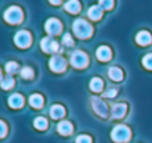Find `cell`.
Returning a JSON list of instances; mask_svg holds the SVG:
<instances>
[{"label":"cell","instance_id":"3957f363","mask_svg":"<svg viewBox=\"0 0 152 143\" xmlns=\"http://www.w3.org/2000/svg\"><path fill=\"white\" fill-rule=\"evenodd\" d=\"M4 19L9 24H19L24 19V13L21 10V7L18 6H10L6 12H4Z\"/></svg>","mask_w":152,"mask_h":143},{"label":"cell","instance_id":"1f68e13d","mask_svg":"<svg viewBox=\"0 0 152 143\" xmlns=\"http://www.w3.org/2000/svg\"><path fill=\"white\" fill-rule=\"evenodd\" d=\"M0 78H1V71H0Z\"/></svg>","mask_w":152,"mask_h":143},{"label":"cell","instance_id":"6da1fadb","mask_svg":"<svg viewBox=\"0 0 152 143\" xmlns=\"http://www.w3.org/2000/svg\"><path fill=\"white\" fill-rule=\"evenodd\" d=\"M72 28H74V34H75L78 39H89V37L93 34L92 25H90L86 19H83V18L75 19Z\"/></svg>","mask_w":152,"mask_h":143},{"label":"cell","instance_id":"ba28073f","mask_svg":"<svg viewBox=\"0 0 152 143\" xmlns=\"http://www.w3.org/2000/svg\"><path fill=\"white\" fill-rule=\"evenodd\" d=\"M61 28H62V24H61L58 19H55V18L48 19V21H46V24H45V30H46L50 36H56V34H59V33H61Z\"/></svg>","mask_w":152,"mask_h":143},{"label":"cell","instance_id":"ac0fdd59","mask_svg":"<svg viewBox=\"0 0 152 143\" xmlns=\"http://www.w3.org/2000/svg\"><path fill=\"white\" fill-rule=\"evenodd\" d=\"M87 15H89V18H90V19H93V21H98V19H101V16H102V7H101V6H92V7L89 9Z\"/></svg>","mask_w":152,"mask_h":143},{"label":"cell","instance_id":"7c38bea8","mask_svg":"<svg viewBox=\"0 0 152 143\" xmlns=\"http://www.w3.org/2000/svg\"><path fill=\"white\" fill-rule=\"evenodd\" d=\"M58 131L64 136H68V134L72 133V124L69 121H61L58 124Z\"/></svg>","mask_w":152,"mask_h":143},{"label":"cell","instance_id":"30bf717a","mask_svg":"<svg viewBox=\"0 0 152 143\" xmlns=\"http://www.w3.org/2000/svg\"><path fill=\"white\" fill-rule=\"evenodd\" d=\"M126 112H127V105L126 103H115L114 106H112V109H111V115H112V118H123L124 115H126Z\"/></svg>","mask_w":152,"mask_h":143},{"label":"cell","instance_id":"44dd1931","mask_svg":"<svg viewBox=\"0 0 152 143\" xmlns=\"http://www.w3.org/2000/svg\"><path fill=\"white\" fill-rule=\"evenodd\" d=\"M34 127L39 128V130H45V128L48 127V121H46V118H43V117L36 118V120H34Z\"/></svg>","mask_w":152,"mask_h":143},{"label":"cell","instance_id":"83f0119b","mask_svg":"<svg viewBox=\"0 0 152 143\" xmlns=\"http://www.w3.org/2000/svg\"><path fill=\"white\" fill-rule=\"evenodd\" d=\"M117 96V89H109V90H106L105 93H103V97H115Z\"/></svg>","mask_w":152,"mask_h":143},{"label":"cell","instance_id":"4dcf8cb0","mask_svg":"<svg viewBox=\"0 0 152 143\" xmlns=\"http://www.w3.org/2000/svg\"><path fill=\"white\" fill-rule=\"evenodd\" d=\"M49 1H50L52 4H59L61 3V0H49Z\"/></svg>","mask_w":152,"mask_h":143},{"label":"cell","instance_id":"5b68a950","mask_svg":"<svg viewBox=\"0 0 152 143\" xmlns=\"http://www.w3.org/2000/svg\"><path fill=\"white\" fill-rule=\"evenodd\" d=\"M15 45L18 47H28L31 45V34L25 30H21L15 34Z\"/></svg>","mask_w":152,"mask_h":143},{"label":"cell","instance_id":"484cf974","mask_svg":"<svg viewBox=\"0 0 152 143\" xmlns=\"http://www.w3.org/2000/svg\"><path fill=\"white\" fill-rule=\"evenodd\" d=\"M75 143H92V137L90 136H86V134H81L77 137Z\"/></svg>","mask_w":152,"mask_h":143},{"label":"cell","instance_id":"ffe728a7","mask_svg":"<svg viewBox=\"0 0 152 143\" xmlns=\"http://www.w3.org/2000/svg\"><path fill=\"white\" fill-rule=\"evenodd\" d=\"M90 89H92V92H101L102 89H103V81H102V78H98V77H95V78H92V81H90Z\"/></svg>","mask_w":152,"mask_h":143},{"label":"cell","instance_id":"8fae6325","mask_svg":"<svg viewBox=\"0 0 152 143\" xmlns=\"http://www.w3.org/2000/svg\"><path fill=\"white\" fill-rule=\"evenodd\" d=\"M136 42H137V45H140V46H148V45H151V42H152L151 33H148V31H140V33L136 36Z\"/></svg>","mask_w":152,"mask_h":143},{"label":"cell","instance_id":"2e32d148","mask_svg":"<svg viewBox=\"0 0 152 143\" xmlns=\"http://www.w3.org/2000/svg\"><path fill=\"white\" fill-rule=\"evenodd\" d=\"M80 3L78 0H69L68 3H65V10L69 13H78L80 12Z\"/></svg>","mask_w":152,"mask_h":143},{"label":"cell","instance_id":"f1b7e54d","mask_svg":"<svg viewBox=\"0 0 152 143\" xmlns=\"http://www.w3.org/2000/svg\"><path fill=\"white\" fill-rule=\"evenodd\" d=\"M6 133H7V127H6V124H4L3 121H0V139L4 137Z\"/></svg>","mask_w":152,"mask_h":143},{"label":"cell","instance_id":"7a4b0ae2","mask_svg":"<svg viewBox=\"0 0 152 143\" xmlns=\"http://www.w3.org/2000/svg\"><path fill=\"white\" fill-rule=\"evenodd\" d=\"M130 136H132V133H130V128L127 127V125H115L114 127V130H112V133H111V137H112V140L117 143H124L127 142L129 139H130Z\"/></svg>","mask_w":152,"mask_h":143},{"label":"cell","instance_id":"277c9868","mask_svg":"<svg viewBox=\"0 0 152 143\" xmlns=\"http://www.w3.org/2000/svg\"><path fill=\"white\" fill-rule=\"evenodd\" d=\"M89 63V56L81 52V50H75L72 55H71V65L75 66V68H84L87 66Z\"/></svg>","mask_w":152,"mask_h":143},{"label":"cell","instance_id":"cb8c5ba5","mask_svg":"<svg viewBox=\"0 0 152 143\" xmlns=\"http://www.w3.org/2000/svg\"><path fill=\"white\" fill-rule=\"evenodd\" d=\"M4 69H6V71H7L9 74H15V72L18 71V63H16V62H12V61H10V62H7V63H6Z\"/></svg>","mask_w":152,"mask_h":143},{"label":"cell","instance_id":"9a60e30c","mask_svg":"<svg viewBox=\"0 0 152 143\" xmlns=\"http://www.w3.org/2000/svg\"><path fill=\"white\" fill-rule=\"evenodd\" d=\"M64 115H65L64 106H61V105H53L50 108V117L53 120H59V118H62Z\"/></svg>","mask_w":152,"mask_h":143},{"label":"cell","instance_id":"52a82bcc","mask_svg":"<svg viewBox=\"0 0 152 143\" xmlns=\"http://www.w3.org/2000/svg\"><path fill=\"white\" fill-rule=\"evenodd\" d=\"M49 66H50L52 71H55V72H62L65 69V66H66V62H65V59L62 56L56 55V56H53L50 59Z\"/></svg>","mask_w":152,"mask_h":143},{"label":"cell","instance_id":"d4e9b609","mask_svg":"<svg viewBox=\"0 0 152 143\" xmlns=\"http://www.w3.org/2000/svg\"><path fill=\"white\" fill-rule=\"evenodd\" d=\"M99 6H101L102 9L109 10V9H112V6H114V0H99Z\"/></svg>","mask_w":152,"mask_h":143},{"label":"cell","instance_id":"7402d4cb","mask_svg":"<svg viewBox=\"0 0 152 143\" xmlns=\"http://www.w3.org/2000/svg\"><path fill=\"white\" fill-rule=\"evenodd\" d=\"M13 84H15V80H13L12 77H6V78H3V80H1V83H0L1 89H4V90L10 89Z\"/></svg>","mask_w":152,"mask_h":143},{"label":"cell","instance_id":"f546056e","mask_svg":"<svg viewBox=\"0 0 152 143\" xmlns=\"http://www.w3.org/2000/svg\"><path fill=\"white\" fill-rule=\"evenodd\" d=\"M62 40H64V43H65L66 46H72V45H74V40L71 39V36H69V34H65Z\"/></svg>","mask_w":152,"mask_h":143},{"label":"cell","instance_id":"603a6c76","mask_svg":"<svg viewBox=\"0 0 152 143\" xmlns=\"http://www.w3.org/2000/svg\"><path fill=\"white\" fill-rule=\"evenodd\" d=\"M21 75H22V78L30 80V78H33V77H34V71H33L30 66H24V68L21 69Z\"/></svg>","mask_w":152,"mask_h":143},{"label":"cell","instance_id":"4fadbf2b","mask_svg":"<svg viewBox=\"0 0 152 143\" xmlns=\"http://www.w3.org/2000/svg\"><path fill=\"white\" fill-rule=\"evenodd\" d=\"M24 105V97L21 95H18V93H15V95H12L9 97V106L10 108H15V109H18V108H21Z\"/></svg>","mask_w":152,"mask_h":143},{"label":"cell","instance_id":"e0dca14e","mask_svg":"<svg viewBox=\"0 0 152 143\" xmlns=\"http://www.w3.org/2000/svg\"><path fill=\"white\" fill-rule=\"evenodd\" d=\"M108 75H109L114 81H120V80H123V71H121L118 66H111L109 71H108Z\"/></svg>","mask_w":152,"mask_h":143},{"label":"cell","instance_id":"8992f818","mask_svg":"<svg viewBox=\"0 0 152 143\" xmlns=\"http://www.w3.org/2000/svg\"><path fill=\"white\" fill-rule=\"evenodd\" d=\"M92 106H93V109H95V112L98 114V115H101V117H108V106H106V103L99 99V97H92Z\"/></svg>","mask_w":152,"mask_h":143},{"label":"cell","instance_id":"9c48e42d","mask_svg":"<svg viewBox=\"0 0 152 143\" xmlns=\"http://www.w3.org/2000/svg\"><path fill=\"white\" fill-rule=\"evenodd\" d=\"M42 50L46 53H56L59 50V45H58V42H55L50 37H45L42 40Z\"/></svg>","mask_w":152,"mask_h":143},{"label":"cell","instance_id":"d6986e66","mask_svg":"<svg viewBox=\"0 0 152 143\" xmlns=\"http://www.w3.org/2000/svg\"><path fill=\"white\" fill-rule=\"evenodd\" d=\"M43 103H45V100H43V97L40 95H31L30 96V105H31L33 108H42Z\"/></svg>","mask_w":152,"mask_h":143},{"label":"cell","instance_id":"5bb4252c","mask_svg":"<svg viewBox=\"0 0 152 143\" xmlns=\"http://www.w3.org/2000/svg\"><path fill=\"white\" fill-rule=\"evenodd\" d=\"M96 58L99 61H108L111 58V49L108 46H101V47L96 50Z\"/></svg>","mask_w":152,"mask_h":143},{"label":"cell","instance_id":"4316f807","mask_svg":"<svg viewBox=\"0 0 152 143\" xmlns=\"http://www.w3.org/2000/svg\"><path fill=\"white\" fill-rule=\"evenodd\" d=\"M143 65H145L148 69H152V53L146 55V56L143 58Z\"/></svg>","mask_w":152,"mask_h":143}]
</instances>
